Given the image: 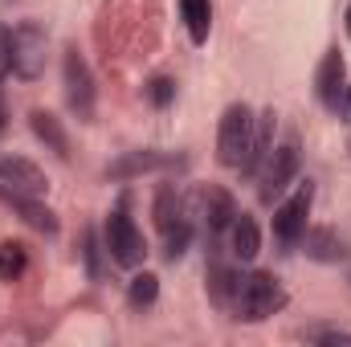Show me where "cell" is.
Segmentation results:
<instances>
[{
    "label": "cell",
    "mask_w": 351,
    "mask_h": 347,
    "mask_svg": "<svg viewBox=\"0 0 351 347\" xmlns=\"http://www.w3.org/2000/svg\"><path fill=\"white\" fill-rule=\"evenodd\" d=\"M286 307V290L274 274L254 270L241 278V290H237V302H233V319H245V323H262L269 315H278Z\"/></svg>",
    "instance_id": "6da1fadb"
},
{
    "label": "cell",
    "mask_w": 351,
    "mask_h": 347,
    "mask_svg": "<svg viewBox=\"0 0 351 347\" xmlns=\"http://www.w3.org/2000/svg\"><path fill=\"white\" fill-rule=\"evenodd\" d=\"M254 110L245 102H229L225 115H221V127H217V160L225 168H241L245 156H250V143H254Z\"/></svg>",
    "instance_id": "7a4b0ae2"
},
{
    "label": "cell",
    "mask_w": 351,
    "mask_h": 347,
    "mask_svg": "<svg viewBox=\"0 0 351 347\" xmlns=\"http://www.w3.org/2000/svg\"><path fill=\"white\" fill-rule=\"evenodd\" d=\"M102 246H106L110 261H119V265H127V270L143 265V258H147V241H143L139 225L127 217V208H114V213L106 217V229H102Z\"/></svg>",
    "instance_id": "3957f363"
},
{
    "label": "cell",
    "mask_w": 351,
    "mask_h": 347,
    "mask_svg": "<svg viewBox=\"0 0 351 347\" xmlns=\"http://www.w3.org/2000/svg\"><path fill=\"white\" fill-rule=\"evenodd\" d=\"M45 49H49V33L37 21H25L12 29V74L25 82H37L45 74Z\"/></svg>",
    "instance_id": "277c9868"
},
{
    "label": "cell",
    "mask_w": 351,
    "mask_h": 347,
    "mask_svg": "<svg viewBox=\"0 0 351 347\" xmlns=\"http://www.w3.org/2000/svg\"><path fill=\"white\" fill-rule=\"evenodd\" d=\"M62 82H66V102L78 115V123H90L94 119V74H90L86 58L78 53V45L62 53Z\"/></svg>",
    "instance_id": "5b68a950"
},
{
    "label": "cell",
    "mask_w": 351,
    "mask_h": 347,
    "mask_svg": "<svg viewBox=\"0 0 351 347\" xmlns=\"http://www.w3.org/2000/svg\"><path fill=\"white\" fill-rule=\"evenodd\" d=\"M258 176H262L258 200H262V204H274V200L290 188V180L298 176V143L286 139L282 147H269V156H265V164L258 168Z\"/></svg>",
    "instance_id": "8992f818"
},
{
    "label": "cell",
    "mask_w": 351,
    "mask_h": 347,
    "mask_svg": "<svg viewBox=\"0 0 351 347\" xmlns=\"http://www.w3.org/2000/svg\"><path fill=\"white\" fill-rule=\"evenodd\" d=\"M311 204H315V184H298L294 196H286L278 208H274V237L282 246H298L302 233H306V217H311Z\"/></svg>",
    "instance_id": "52a82bcc"
},
{
    "label": "cell",
    "mask_w": 351,
    "mask_h": 347,
    "mask_svg": "<svg viewBox=\"0 0 351 347\" xmlns=\"http://www.w3.org/2000/svg\"><path fill=\"white\" fill-rule=\"evenodd\" d=\"M45 188H49V180L33 160H25V156L0 160V196H45Z\"/></svg>",
    "instance_id": "ba28073f"
},
{
    "label": "cell",
    "mask_w": 351,
    "mask_h": 347,
    "mask_svg": "<svg viewBox=\"0 0 351 347\" xmlns=\"http://www.w3.org/2000/svg\"><path fill=\"white\" fill-rule=\"evenodd\" d=\"M196 208H200L204 229H208L213 237L225 233V229L237 221V200H233V192L221 188V184H200V188H196Z\"/></svg>",
    "instance_id": "9c48e42d"
},
{
    "label": "cell",
    "mask_w": 351,
    "mask_h": 347,
    "mask_svg": "<svg viewBox=\"0 0 351 347\" xmlns=\"http://www.w3.org/2000/svg\"><path fill=\"white\" fill-rule=\"evenodd\" d=\"M315 94H319V102L327 110H339L343 106V98H348V62H343L339 49H327L323 53V62L315 70Z\"/></svg>",
    "instance_id": "30bf717a"
},
{
    "label": "cell",
    "mask_w": 351,
    "mask_h": 347,
    "mask_svg": "<svg viewBox=\"0 0 351 347\" xmlns=\"http://www.w3.org/2000/svg\"><path fill=\"white\" fill-rule=\"evenodd\" d=\"M302 254L311 261H343L348 258V241L331 229V225H315V229H306L302 233Z\"/></svg>",
    "instance_id": "8fae6325"
},
{
    "label": "cell",
    "mask_w": 351,
    "mask_h": 347,
    "mask_svg": "<svg viewBox=\"0 0 351 347\" xmlns=\"http://www.w3.org/2000/svg\"><path fill=\"white\" fill-rule=\"evenodd\" d=\"M241 270L237 265H229V261H208V294H213V302L221 307V311H233V302H237V290H241Z\"/></svg>",
    "instance_id": "7c38bea8"
},
{
    "label": "cell",
    "mask_w": 351,
    "mask_h": 347,
    "mask_svg": "<svg viewBox=\"0 0 351 347\" xmlns=\"http://www.w3.org/2000/svg\"><path fill=\"white\" fill-rule=\"evenodd\" d=\"M29 127H33V135H37L58 160H70V135H66V127H62V119H58L53 110H33V115H29Z\"/></svg>",
    "instance_id": "4fadbf2b"
},
{
    "label": "cell",
    "mask_w": 351,
    "mask_h": 347,
    "mask_svg": "<svg viewBox=\"0 0 351 347\" xmlns=\"http://www.w3.org/2000/svg\"><path fill=\"white\" fill-rule=\"evenodd\" d=\"M12 213H21L25 225L41 229V233H58V213L49 204H41V196H0Z\"/></svg>",
    "instance_id": "5bb4252c"
},
{
    "label": "cell",
    "mask_w": 351,
    "mask_h": 347,
    "mask_svg": "<svg viewBox=\"0 0 351 347\" xmlns=\"http://www.w3.org/2000/svg\"><path fill=\"white\" fill-rule=\"evenodd\" d=\"M229 233H233V258L237 261H254L262 254V229H258L254 217L237 213V221L229 225Z\"/></svg>",
    "instance_id": "9a60e30c"
},
{
    "label": "cell",
    "mask_w": 351,
    "mask_h": 347,
    "mask_svg": "<svg viewBox=\"0 0 351 347\" xmlns=\"http://www.w3.org/2000/svg\"><path fill=\"white\" fill-rule=\"evenodd\" d=\"M274 110H265L262 119H258V127H254V143H250V156H245V164L237 168L241 176H258V168L265 164V156H269V147H274Z\"/></svg>",
    "instance_id": "2e32d148"
},
{
    "label": "cell",
    "mask_w": 351,
    "mask_h": 347,
    "mask_svg": "<svg viewBox=\"0 0 351 347\" xmlns=\"http://www.w3.org/2000/svg\"><path fill=\"white\" fill-rule=\"evenodd\" d=\"M180 16L188 25V37L196 45H204L213 33V0H180Z\"/></svg>",
    "instance_id": "e0dca14e"
},
{
    "label": "cell",
    "mask_w": 351,
    "mask_h": 347,
    "mask_svg": "<svg viewBox=\"0 0 351 347\" xmlns=\"http://www.w3.org/2000/svg\"><path fill=\"white\" fill-rule=\"evenodd\" d=\"M168 164V156H160V152H131V156H123V160H114L106 176L110 180H131V176H143V172H156V168H164Z\"/></svg>",
    "instance_id": "ac0fdd59"
},
{
    "label": "cell",
    "mask_w": 351,
    "mask_h": 347,
    "mask_svg": "<svg viewBox=\"0 0 351 347\" xmlns=\"http://www.w3.org/2000/svg\"><path fill=\"white\" fill-rule=\"evenodd\" d=\"M152 213H156V225H160V229H168V225H176V221L184 217L180 192H176L172 184H160V188H156V204H152Z\"/></svg>",
    "instance_id": "d6986e66"
},
{
    "label": "cell",
    "mask_w": 351,
    "mask_h": 347,
    "mask_svg": "<svg viewBox=\"0 0 351 347\" xmlns=\"http://www.w3.org/2000/svg\"><path fill=\"white\" fill-rule=\"evenodd\" d=\"M29 265V250L21 241H0V282H16Z\"/></svg>",
    "instance_id": "ffe728a7"
},
{
    "label": "cell",
    "mask_w": 351,
    "mask_h": 347,
    "mask_svg": "<svg viewBox=\"0 0 351 347\" xmlns=\"http://www.w3.org/2000/svg\"><path fill=\"white\" fill-rule=\"evenodd\" d=\"M164 233V258L168 261H180L184 254H188V246H192V225L180 217L176 225H168V229H160Z\"/></svg>",
    "instance_id": "44dd1931"
},
{
    "label": "cell",
    "mask_w": 351,
    "mask_h": 347,
    "mask_svg": "<svg viewBox=\"0 0 351 347\" xmlns=\"http://www.w3.org/2000/svg\"><path fill=\"white\" fill-rule=\"evenodd\" d=\"M156 298H160V278H156V274H147V270H143V274H135V278H131V286H127V302H131V307H152Z\"/></svg>",
    "instance_id": "7402d4cb"
},
{
    "label": "cell",
    "mask_w": 351,
    "mask_h": 347,
    "mask_svg": "<svg viewBox=\"0 0 351 347\" xmlns=\"http://www.w3.org/2000/svg\"><path fill=\"white\" fill-rule=\"evenodd\" d=\"M143 90H147V102H152V106H160V110L176 102V82H172V78H152Z\"/></svg>",
    "instance_id": "603a6c76"
},
{
    "label": "cell",
    "mask_w": 351,
    "mask_h": 347,
    "mask_svg": "<svg viewBox=\"0 0 351 347\" xmlns=\"http://www.w3.org/2000/svg\"><path fill=\"white\" fill-rule=\"evenodd\" d=\"M12 70V33L0 25V78Z\"/></svg>",
    "instance_id": "cb8c5ba5"
},
{
    "label": "cell",
    "mask_w": 351,
    "mask_h": 347,
    "mask_svg": "<svg viewBox=\"0 0 351 347\" xmlns=\"http://www.w3.org/2000/svg\"><path fill=\"white\" fill-rule=\"evenodd\" d=\"M311 339H319V344H339V347H351V335H348V331H311Z\"/></svg>",
    "instance_id": "d4e9b609"
},
{
    "label": "cell",
    "mask_w": 351,
    "mask_h": 347,
    "mask_svg": "<svg viewBox=\"0 0 351 347\" xmlns=\"http://www.w3.org/2000/svg\"><path fill=\"white\" fill-rule=\"evenodd\" d=\"M82 246H86V261H90V274H98V246H94V237H82Z\"/></svg>",
    "instance_id": "484cf974"
},
{
    "label": "cell",
    "mask_w": 351,
    "mask_h": 347,
    "mask_svg": "<svg viewBox=\"0 0 351 347\" xmlns=\"http://www.w3.org/2000/svg\"><path fill=\"white\" fill-rule=\"evenodd\" d=\"M4 127H8V102H4V90H0V135H4Z\"/></svg>",
    "instance_id": "4316f807"
},
{
    "label": "cell",
    "mask_w": 351,
    "mask_h": 347,
    "mask_svg": "<svg viewBox=\"0 0 351 347\" xmlns=\"http://www.w3.org/2000/svg\"><path fill=\"white\" fill-rule=\"evenodd\" d=\"M343 21H348V37H351V4H348V16H343Z\"/></svg>",
    "instance_id": "83f0119b"
},
{
    "label": "cell",
    "mask_w": 351,
    "mask_h": 347,
    "mask_svg": "<svg viewBox=\"0 0 351 347\" xmlns=\"http://www.w3.org/2000/svg\"><path fill=\"white\" fill-rule=\"evenodd\" d=\"M348 102H351V82H348Z\"/></svg>",
    "instance_id": "f1b7e54d"
}]
</instances>
